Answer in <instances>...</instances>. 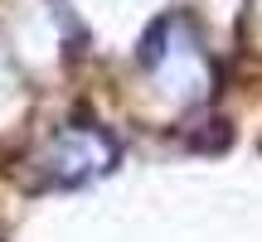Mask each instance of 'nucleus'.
Wrapping results in <instances>:
<instances>
[{
    "label": "nucleus",
    "mask_w": 262,
    "mask_h": 242,
    "mask_svg": "<svg viewBox=\"0 0 262 242\" xmlns=\"http://www.w3.org/2000/svg\"><path fill=\"white\" fill-rule=\"evenodd\" d=\"M49 165H54V179L78 184V179H88V175H97V170L112 165V140L93 136V131H68V136L54 146Z\"/></svg>",
    "instance_id": "f257e3e1"
}]
</instances>
